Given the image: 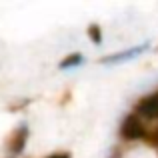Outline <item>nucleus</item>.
<instances>
[{
    "mask_svg": "<svg viewBox=\"0 0 158 158\" xmlns=\"http://www.w3.org/2000/svg\"><path fill=\"white\" fill-rule=\"evenodd\" d=\"M144 134H146V130H144L142 122H140L136 116H128V118L124 120V124H122V136L124 138L136 140V138H142Z\"/></svg>",
    "mask_w": 158,
    "mask_h": 158,
    "instance_id": "f257e3e1",
    "label": "nucleus"
},
{
    "mask_svg": "<svg viewBox=\"0 0 158 158\" xmlns=\"http://www.w3.org/2000/svg\"><path fill=\"white\" fill-rule=\"evenodd\" d=\"M52 158H66V156H52Z\"/></svg>",
    "mask_w": 158,
    "mask_h": 158,
    "instance_id": "20e7f679",
    "label": "nucleus"
},
{
    "mask_svg": "<svg viewBox=\"0 0 158 158\" xmlns=\"http://www.w3.org/2000/svg\"><path fill=\"white\" fill-rule=\"evenodd\" d=\"M80 60H82V56L74 54V56H70V58H66V60H62V68H64V66H72L74 62H80Z\"/></svg>",
    "mask_w": 158,
    "mask_h": 158,
    "instance_id": "7ed1b4c3",
    "label": "nucleus"
},
{
    "mask_svg": "<svg viewBox=\"0 0 158 158\" xmlns=\"http://www.w3.org/2000/svg\"><path fill=\"white\" fill-rule=\"evenodd\" d=\"M136 112L142 114L144 118H158V94L144 98L138 104V108H136Z\"/></svg>",
    "mask_w": 158,
    "mask_h": 158,
    "instance_id": "f03ea898",
    "label": "nucleus"
}]
</instances>
